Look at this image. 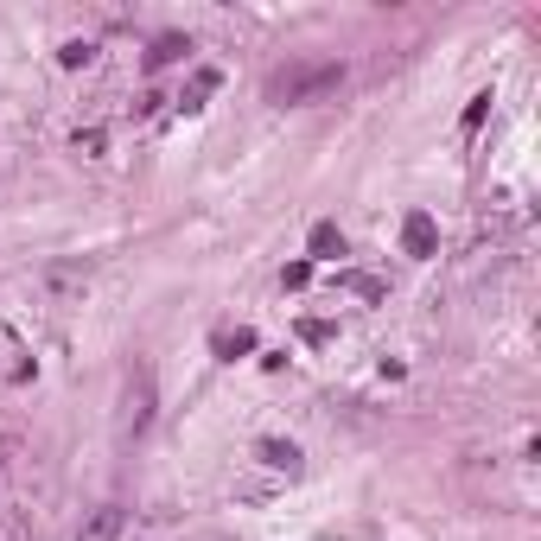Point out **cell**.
Masks as SVG:
<instances>
[{"label": "cell", "instance_id": "30bf717a", "mask_svg": "<svg viewBox=\"0 0 541 541\" xmlns=\"http://www.w3.org/2000/svg\"><path fill=\"white\" fill-rule=\"evenodd\" d=\"M338 287L363 293V300H382V281H370V274H338Z\"/></svg>", "mask_w": 541, "mask_h": 541}, {"label": "cell", "instance_id": "5bb4252c", "mask_svg": "<svg viewBox=\"0 0 541 541\" xmlns=\"http://www.w3.org/2000/svg\"><path fill=\"white\" fill-rule=\"evenodd\" d=\"M300 338H306V344H325V338H331V325H325V319H306V325H300Z\"/></svg>", "mask_w": 541, "mask_h": 541}, {"label": "cell", "instance_id": "7c38bea8", "mask_svg": "<svg viewBox=\"0 0 541 541\" xmlns=\"http://www.w3.org/2000/svg\"><path fill=\"white\" fill-rule=\"evenodd\" d=\"M484 109H491V90H484V96H471V102H465V128H478V121H484Z\"/></svg>", "mask_w": 541, "mask_h": 541}, {"label": "cell", "instance_id": "52a82bcc", "mask_svg": "<svg viewBox=\"0 0 541 541\" xmlns=\"http://www.w3.org/2000/svg\"><path fill=\"white\" fill-rule=\"evenodd\" d=\"M306 249H312V261H338V255H344V230H338V223H312V242H306Z\"/></svg>", "mask_w": 541, "mask_h": 541}, {"label": "cell", "instance_id": "6da1fadb", "mask_svg": "<svg viewBox=\"0 0 541 541\" xmlns=\"http://www.w3.org/2000/svg\"><path fill=\"white\" fill-rule=\"evenodd\" d=\"M344 83V64L338 58H293L268 77V102L274 109H300V102H319Z\"/></svg>", "mask_w": 541, "mask_h": 541}, {"label": "cell", "instance_id": "277c9868", "mask_svg": "<svg viewBox=\"0 0 541 541\" xmlns=\"http://www.w3.org/2000/svg\"><path fill=\"white\" fill-rule=\"evenodd\" d=\"M401 249H408L414 261H427L433 249H440V230H433L427 211H408V223H401Z\"/></svg>", "mask_w": 541, "mask_h": 541}, {"label": "cell", "instance_id": "7a4b0ae2", "mask_svg": "<svg viewBox=\"0 0 541 541\" xmlns=\"http://www.w3.org/2000/svg\"><path fill=\"white\" fill-rule=\"evenodd\" d=\"M147 421H153V370L134 363V370L121 376V440H141Z\"/></svg>", "mask_w": 541, "mask_h": 541}, {"label": "cell", "instance_id": "8fae6325", "mask_svg": "<svg viewBox=\"0 0 541 541\" xmlns=\"http://www.w3.org/2000/svg\"><path fill=\"white\" fill-rule=\"evenodd\" d=\"M90 58H96V45H90V39H71V45L58 51V64H71V71H77V64H90Z\"/></svg>", "mask_w": 541, "mask_h": 541}, {"label": "cell", "instance_id": "4fadbf2b", "mask_svg": "<svg viewBox=\"0 0 541 541\" xmlns=\"http://www.w3.org/2000/svg\"><path fill=\"white\" fill-rule=\"evenodd\" d=\"M312 281V261H293V268L281 274V287H306Z\"/></svg>", "mask_w": 541, "mask_h": 541}, {"label": "cell", "instance_id": "8992f818", "mask_svg": "<svg viewBox=\"0 0 541 541\" xmlns=\"http://www.w3.org/2000/svg\"><path fill=\"white\" fill-rule=\"evenodd\" d=\"M211 351H217L223 363H236V357H249V351H255V331H249V325H236V331H217V338H211Z\"/></svg>", "mask_w": 541, "mask_h": 541}, {"label": "cell", "instance_id": "3957f363", "mask_svg": "<svg viewBox=\"0 0 541 541\" xmlns=\"http://www.w3.org/2000/svg\"><path fill=\"white\" fill-rule=\"evenodd\" d=\"M255 465L274 471V478H300V446H293V440H261L255 446Z\"/></svg>", "mask_w": 541, "mask_h": 541}, {"label": "cell", "instance_id": "ba28073f", "mask_svg": "<svg viewBox=\"0 0 541 541\" xmlns=\"http://www.w3.org/2000/svg\"><path fill=\"white\" fill-rule=\"evenodd\" d=\"M217 71H211V64H204V71H191V83H185V90H179V109H204V96H217Z\"/></svg>", "mask_w": 541, "mask_h": 541}, {"label": "cell", "instance_id": "9c48e42d", "mask_svg": "<svg viewBox=\"0 0 541 541\" xmlns=\"http://www.w3.org/2000/svg\"><path fill=\"white\" fill-rule=\"evenodd\" d=\"M191 51V39H179V32H166V39H153V51H147V71H166V64H179Z\"/></svg>", "mask_w": 541, "mask_h": 541}, {"label": "cell", "instance_id": "5b68a950", "mask_svg": "<svg viewBox=\"0 0 541 541\" xmlns=\"http://www.w3.org/2000/svg\"><path fill=\"white\" fill-rule=\"evenodd\" d=\"M121 535V510L115 503H102V510H90V522L77 529V541H115Z\"/></svg>", "mask_w": 541, "mask_h": 541}]
</instances>
